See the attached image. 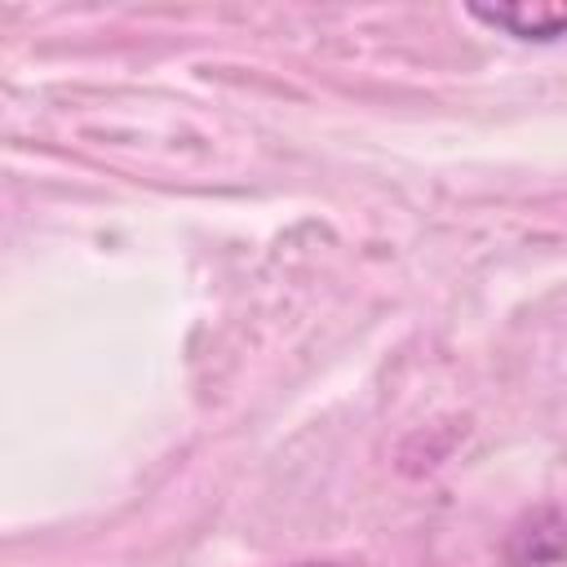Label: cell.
<instances>
[{"label":"cell","mask_w":567,"mask_h":567,"mask_svg":"<svg viewBox=\"0 0 567 567\" xmlns=\"http://www.w3.org/2000/svg\"><path fill=\"white\" fill-rule=\"evenodd\" d=\"M465 13L492 31H505L514 40H563L567 35V4H465Z\"/></svg>","instance_id":"obj_1"},{"label":"cell","mask_w":567,"mask_h":567,"mask_svg":"<svg viewBox=\"0 0 567 567\" xmlns=\"http://www.w3.org/2000/svg\"><path fill=\"white\" fill-rule=\"evenodd\" d=\"M505 567H567V509L532 514L509 536Z\"/></svg>","instance_id":"obj_2"},{"label":"cell","mask_w":567,"mask_h":567,"mask_svg":"<svg viewBox=\"0 0 567 567\" xmlns=\"http://www.w3.org/2000/svg\"><path fill=\"white\" fill-rule=\"evenodd\" d=\"M306 567H319V563H306Z\"/></svg>","instance_id":"obj_3"}]
</instances>
